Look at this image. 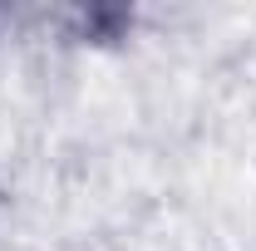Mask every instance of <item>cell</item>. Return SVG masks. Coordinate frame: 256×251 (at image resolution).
<instances>
[]
</instances>
